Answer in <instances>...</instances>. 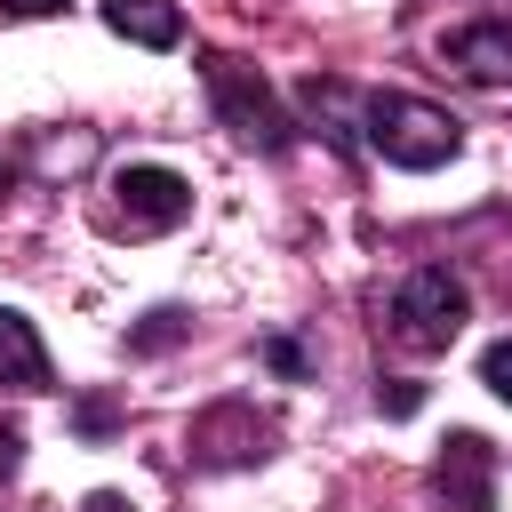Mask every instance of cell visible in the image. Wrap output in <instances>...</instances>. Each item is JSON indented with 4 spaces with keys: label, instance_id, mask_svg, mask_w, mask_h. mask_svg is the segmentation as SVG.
Masks as SVG:
<instances>
[{
    "label": "cell",
    "instance_id": "obj_1",
    "mask_svg": "<svg viewBox=\"0 0 512 512\" xmlns=\"http://www.w3.org/2000/svg\"><path fill=\"white\" fill-rule=\"evenodd\" d=\"M360 128H368V152L384 168H416V176L424 168H448L464 152V120H448L424 96H368L360 104Z\"/></svg>",
    "mask_w": 512,
    "mask_h": 512
},
{
    "label": "cell",
    "instance_id": "obj_2",
    "mask_svg": "<svg viewBox=\"0 0 512 512\" xmlns=\"http://www.w3.org/2000/svg\"><path fill=\"white\" fill-rule=\"evenodd\" d=\"M200 80H208L216 120H224L240 144H256V152H288V144H296L288 112H280V96L264 88V72H256V64H240V56L208 48V56H200Z\"/></svg>",
    "mask_w": 512,
    "mask_h": 512
},
{
    "label": "cell",
    "instance_id": "obj_3",
    "mask_svg": "<svg viewBox=\"0 0 512 512\" xmlns=\"http://www.w3.org/2000/svg\"><path fill=\"white\" fill-rule=\"evenodd\" d=\"M96 216L120 240H152V232H176L192 216V184L176 168H160V160H128V168L104 176V208Z\"/></svg>",
    "mask_w": 512,
    "mask_h": 512
},
{
    "label": "cell",
    "instance_id": "obj_4",
    "mask_svg": "<svg viewBox=\"0 0 512 512\" xmlns=\"http://www.w3.org/2000/svg\"><path fill=\"white\" fill-rule=\"evenodd\" d=\"M464 312H472V296H464V280L440 272V264H424V272H408V280L392 288V336H400L408 352H448V344L464 336Z\"/></svg>",
    "mask_w": 512,
    "mask_h": 512
},
{
    "label": "cell",
    "instance_id": "obj_5",
    "mask_svg": "<svg viewBox=\"0 0 512 512\" xmlns=\"http://www.w3.org/2000/svg\"><path fill=\"white\" fill-rule=\"evenodd\" d=\"M272 440H280V424H272L256 400H216V408H200V416H192L184 456H192L200 472H240V464H264V456H272Z\"/></svg>",
    "mask_w": 512,
    "mask_h": 512
},
{
    "label": "cell",
    "instance_id": "obj_6",
    "mask_svg": "<svg viewBox=\"0 0 512 512\" xmlns=\"http://www.w3.org/2000/svg\"><path fill=\"white\" fill-rule=\"evenodd\" d=\"M432 488H440L448 512H496V448L480 432H448L440 464H432Z\"/></svg>",
    "mask_w": 512,
    "mask_h": 512
},
{
    "label": "cell",
    "instance_id": "obj_7",
    "mask_svg": "<svg viewBox=\"0 0 512 512\" xmlns=\"http://www.w3.org/2000/svg\"><path fill=\"white\" fill-rule=\"evenodd\" d=\"M440 64L456 80H472V88H512V24H464V32H448Z\"/></svg>",
    "mask_w": 512,
    "mask_h": 512
},
{
    "label": "cell",
    "instance_id": "obj_8",
    "mask_svg": "<svg viewBox=\"0 0 512 512\" xmlns=\"http://www.w3.org/2000/svg\"><path fill=\"white\" fill-rule=\"evenodd\" d=\"M0 384L8 392H48V352H40L32 320L8 312V304H0Z\"/></svg>",
    "mask_w": 512,
    "mask_h": 512
},
{
    "label": "cell",
    "instance_id": "obj_9",
    "mask_svg": "<svg viewBox=\"0 0 512 512\" xmlns=\"http://www.w3.org/2000/svg\"><path fill=\"white\" fill-rule=\"evenodd\" d=\"M104 24H112L120 40H136V48H176V40H184L176 0H104Z\"/></svg>",
    "mask_w": 512,
    "mask_h": 512
},
{
    "label": "cell",
    "instance_id": "obj_10",
    "mask_svg": "<svg viewBox=\"0 0 512 512\" xmlns=\"http://www.w3.org/2000/svg\"><path fill=\"white\" fill-rule=\"evenodd\" d=\"M184 336H192V312H176V304H152V312L128 328V352H144V360H152V352H176Z\"/></svg>",
    "mask_w": 512,
    "mask_h": 512
},
{
    "label": "cell",
    "instance_id": "obj_11",
    "mask_svg": "<svg viewBox=\"0 0 512 512\" xmlns=\"http://www.w3.org/2000/svg\"><path fill=\"white\" fill-rule=\"evenodd\" d=\"M480 384H488V392H496V400H504V408H512V336H504V344H488V352H480Z\"/></svg>",
    "mask_w": 512,
    "mask_h": 512
},
{
    "label": "cell",
    "instance_id": "obj_12",
    "mask_svg": "<svg viewBox=\"0 0 512 512\" xmlns=\"http://www.w3.org/2000/svg\"><path fill=\"white\" fill-rule=\"evenodd\" d=\"M376 408H384V416H416V408H424V384L392 376V384H376Z\"/></svg>",
    "mask_w": 512,
    "mask_h": 512
},
{
    "label": "cell",
    "instance_id": "obj_13",
    "mask_svg": "<svg viewBox=\"0 0 512 512\" xmlns=\"http://www.w3.org/2000/svg\"><path fill=\"white\" fill-rule=\"evenodd\" d=\"M72 424H80V432H88V440H104V432H112V424H120V408H112V400H104V392H88V400H80V408H72Z\"/></svg>",
    "mask_w": 512,
    "mask_h": 512
},
{
    "label": "cell",
    "instance_id": "obj_14",
    "mask_svg": "<svg viewBox=\"0 0 512 512\" xmlns=\"http://www.w3.org/2000/svg\"><path fill=\"white\" fill-rule=\"evenodd\" d=\"M264 368H280V376H304V344H296V336H272V344H264Z\"/></svg>",
    "mask_w": 512,
    "mask_h": 512
},
{
    "label": "cell",
    "instance_id": "obj_15",
    "mask_svg": "<svg viewBox=\"0 0 512 512\" xmlns=\"http://www.w3.org/2000/svg\"><path fill=\"white\" fill-rule=\"evenodd\" d=\"M16 464H24V440H16V432H8V424H0V488H8V480H16Z\"/></svg>",
    "mask_w": 512,
    "mask_h": 512
},
{
    "label": "cell",
    "instance_id": "obj_16",
    "mask_svg": "<svg viewBox=\"0 0 512 512\" xmlns=\"http://www.w3.org/2000/svg\"><path fill=\"white\" fill-rule=\"evenodd\" d=\"M80 512H136V504H128V496H112V488H96V496H88Z\"/></svg>",
    "mask_w": 512,
    "mask_h": 512
},
{
    "label": "cell",
    "instance_id": "obj_17",
    "mask_svg": "<svg viewBox=\"0 0 512 512\" xmlns=\"http://www.w3.org/2000/svg\"><path fill=\"white\" fill-rule=\"evenodd\" d=\"M0 8H8V16H56L64 0H0Z\"/></svg>",
    "mask_w": 512,
    "mask_h": 512
}]
</instances>
